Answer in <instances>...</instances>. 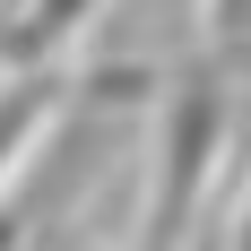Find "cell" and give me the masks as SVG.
Instances as JSON below:
<instances>
[{"mask_svg":"<svg viewBox=\"0 0 251 251\" xmlns=\"http://www.w3.org/2000/svg\"><path fill=\"white\" fill-rule=\"evenodd\" d=\"M200 96L174 113V130H165V191H156V251L174 243L182 208H191V182L208 174V148H217V78H191Z\"/></svg>","mask_w":251,"mask_h":251,"instance_id":"obj_1","label":"cell"},{"mask_svg":"<svg viewBox=\"0 0 251 251\" xmlns=\"http://www.w3.org/2000/svg\"><path fill=\"white\" fill-rule=\"evenodd\" d=\"M26 122H35V96H9V104H0V165H9V148L26 139Z\"/></svg>","mask_w":251,"mask_h":251,"instance_id":"obj_2","label":"cell"},{"mask_svg":"<svg viewBox=\"0 0 251 251\" xmlns=\"http://www.w3.org/2000/svg\"><path fill=\"white\" fill-rule=\"evenodd\" d=\"M208 18H217V26H243V18H251V0H208Z\"/></svg>","mask_w":251,"mask_h":251,"instance_id":"obj_3","label":"cell"}]
</instances>
